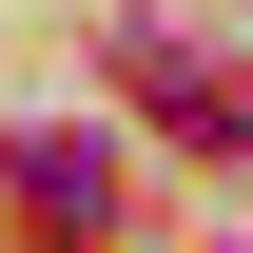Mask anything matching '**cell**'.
I'll return each instance as SVG.
<instances>
[{"instance_id":"cell-2","label":"cell","mask_w":253,"mask_h":253,"mask_svg":"<svg viewBox=\"0 0 253 253\" xmlns=\"http://www.w3.org/2000/svg\"><path fill=\"white\" fill-rule=\"evenodd\" d=\"M136 97H156V117H175V136H253V97H234V78H195V59H175V39H136Z\"/></svg>"},{"instance_id":"cell-1","label":"cell","mask_w":253,"mask_h":253,"mask_svg":"<svg viewBox=\"0 0 253 253\" xmlns=\"http://www.w3.org/2000/svg\"><path fill=\"white\" fill-rule=\"evenodd\" d=\"M20 195L59 234H97V214H117V156H97V136H20Z\"/></svg>"}]
</instances>
